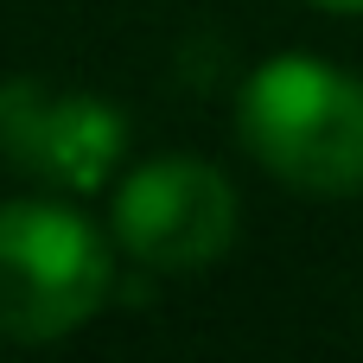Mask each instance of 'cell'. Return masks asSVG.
<instances>
[{
    "label": "cell",
    "instance_id": "cell-1",
    "mask_svg": "<svg viewBox=\"0 0 363 363\" xmlns=\"http://www.w3.org/2000/svg\"><path fill=\"white\" fill-rule=\"evenodd\" d=\"M236 134L255 153V166L294 191H363V83L313 51H281L249 70Z\"/></svg>",
    "mask_w": 363,
    "mask_h": 363
},
{
    "label": "cell",
    "instance_id": "cell-5",
    "mask_svg": "<svg viewBox=\"0 0 363 363\" xmlns=\"http://www.w3.org/2000/svg\"><path fill=\"white\" fill-rule=\"evenodd\" d=\"M313 6H325V13H363V0H313Z\"/></svg>",
    "mask_w": 363,
    "mask_h": 363
},
{
    "label": "cell",
    "instance_id": "cell-3",
    "mask_svg": "<svg viewBox=\"0 0 363 363\" xmlns=\"http://www.w3.org/2000/svg\"><path fill=\"white\" fill-rule=\"evenodd\" d=\"M108 230L128 262H140L153 274H198L236 249L242 204H236V185L211 160L160 153L115 185Z\"/></svg>",
    "mask_w": 363,
    "mask_h": 363
},
{
    "label": "cell",
    "instance_id": "cell-4",
    "mask_svg": "<svg viewBox=\"0 0 363 363\" xmlns=\"http://www.w3.org/2000/svg\"><path fill=\"white\" fill-rule=\"evenodd\" d=\"M128 115L108 96L51 89L38 77L0 83V160L51 191H96L128 160Z\"/></svg>",
    "mask_w": 363,
    "mask_h": 363
},
{
    "label": "cell",
    "instance_id": "cell-2",
    "mask_svg": "<svg viewBox=\"0 0 363 363\" xmlns=\"http://www.w3.org/2000/svg\"><path fill=\"white\" fill-rule=\"evenodd\" d=\"M115 294V249L70 198L0 204V338L57 345Z\"/></svg>",
    "mask_w": 363,
    "mask_h": 363
}]
</instances>
